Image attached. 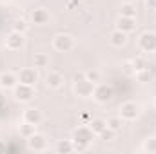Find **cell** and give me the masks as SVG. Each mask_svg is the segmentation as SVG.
Masks as SVG:
<instances>
[{"label": "cell", "mask_w": 156, "mask_h": 154, "mask_svg": "<svg viewBox=\"0 0 156 154\" xmlns=\"http://www.w3.org/2000/svg\"><path fill=\"white\" fill-rule=\"evenodd\" d=\"M94 136L96 134L89 127H78V129H75V132H73V147H75V151H78V152L87 151V147L94 142Z\"/></svg>", "instance_id": "1"}, {"label": "cell", "mask_w": 156, "mask_h": 154, "mask_svg": "<svg viewBox=\"0 0 156 154\" xmlns=\"http://www.w3.org/2000/svg\"><path fill=\"white\" fill-rule=\"evenodd\" d=\"M13 96H15L18 102H31V100L35 98V87L18 82V83L13 87Z\"/></svg>", "instance_id": "2"}, {"label": "cell", "mask_w": 156, "mask_h": 154, "mask_svg": "<svg viewBox=\"0 0 156 154\" xmlns=\"http://www.w3.org/2000/svg\"><path fill=\"white\" fill-rule=\"evenodd\" d=\"M113 96H115V91H113V87H111V85L100 83V85H96V87H94L93 98H94L98 103H107V102H111V100H113Z\"/></svg>", "instance_id": "3"}, {"label": "cell", "mask_w": 156, "mask_h": 154, "mask_svg": "<svg viewBox=\"0 0 156 154\" xmlns=\"http://www.w3.org/2000/svg\"><path fill=\"white\" fill-rule=\"evenodd\" d=\"M138 47L144 53H154L156 51V33H153V31L142 33L140 38H138Z\"/></svg>", "instance_id": "4"}, {"label": "cell", "mask_w": 156, "mask_h": 154, "mask_svg": "<svg viewBox=\"0 0 156 154\" xmlns=\"http://www.w3.org/2000/svg\"><path fill=\"white\" fill-rule=\"evenodd\" d=\"M53 47L58 53H67L75 47V38L71 35H56L53 38Z\"/></svg>", "instance_id": "5"}, {"label": "cell", "mask_w": 156, "mask_h": 154, "mask_svg": "<svg viewBox=\"0 0 156 154\" xmlns=\"http://www.w3.org/2000/svg\"><path fill=\"white\" fill-rule=\"evenodd\" d=\"M75 93H76V96H80V98H91L93 93H94V83L89 82L87 78L78 80V82H75Z\"/></svg>", "instance_id": "6"}, {"label": "cell", "mask_w": 156, "mask_h": 154, "mask_svg": "<svg viewBox=\"0 0 156 154\" xmlns=\"http://www.w3.org/2000/svg\"><path fill=\"white\" fill-rule=\"evenodd\" d=\"M120 116H122L123 120H127V121L136 120V118L140 116V107H138V103H134V102H125V103H122V107H120Z\"/></svg>", "instance_id": "7"}, {"label": "cell", "mask_w": 156, "mask_h": 154, "mask_svg": "<svg viewBox=\"0 0 156 154\" xmlns=\"http://www.w3.org/2000/svg\"><path fill=\"white\" fill-rule=\"evenodd\" d=\"M24 44H26L24 33H16V31H13V33H9V35L5 37V47H7L9 51H18V49L24 47Z\"/></svg>", "instance_id": "8"}, {"label": "cell", "mask_w": 156, "mask_h": 154, "mask_svg": "<svg viewBox=\"0 0 156 154\" xmlns=\"http://www.w3.org/2000/svg\"><path fill=\"white\" fill-rule=\"evenodd\" d=\"M37 80H38L37 69H33V67H24V69H20V73H18V82H20V83L35 85Z\"/></svg>", "instance_id": "9"}, {"label": "cell", "mask_w": 156, "mask_h": 154, "mask_svg": "<svg viewBox=\"0 0 156 154\" xmlns=\"http://www.w3.org/2000/svg\"><path fill=\"white\" fill-rule=\"evenodd\" d=\"M45 145H47V140H45L42 134H37V132H35L33 136L27 138V147H29L31 151H44Z\"/></svg>", "instance_id": "10"}, {"label": "cell", "mask_w": 156, "mask_h": 154, "mask_svg": "<svg viewBox=\"0 0 156 154\" xmlns=\"http://www.w3.org/2000/svg\"><path fill=\"white\" fill-rule=\"evenodd\" d=\"M116 29L123 31V33H131V31H134V29H136V20H134V16H120Z\"/></svg>", "instance_id": "11"}, {"label": "cell", "mask_w": 156, "mask_h": 154, "mask_svg": "<svg viewBox=\"0 0 156 154\" xmlns=\"http://www.w3.org/2000/svg\"><path fill=\"white\" fill-rule=\"evenodd\" d=\"M31 20H33V24H37V26H44V24H47V22H49V11H47L45 7H38V9H35V11L31 13Z\"/></svg>", "instance_id": "12"}, {"label": "cell", "mask_w": 156, "mask_h": 154, "mask_svg": "<svg viewBox=\"0 0 156 154\" xmlns=\"http://www.w3.org/2000/svg\"><path fill=\"white\" fill-rule=\"evenodd\" d=\"M16 83H18V76H16V75H13V73H9V71L0 75V87H2V89H13Z\"/></svg>", "instance_id": "13"}, {"label": "cell", "mask_w": 156, "mask_h": 154, "mask_svg": "<svg viewBox=\"0 0 156 154\" xmlns=\"http://www.w3.org/2000/svg\"><path fill=\"white\" fill-rule=\"evenodd\" d=\"M42 113H40L37 107H29V109H26L24 111V121H29V123H33V125H38L40 121H42Z\"/></svg>", "instance_id": "14"}, {"label": "cell", "mask_w": 156, "mask_h": 154, "mask_svg": "<svg viewBox=\"0 0 156 154\" xmlns=\"http://www.w3.org/2000/svg\"><path fill=\"white\" fill-rule=\"evenodd\" d=\"M134 75H136V80L140 83H147V82H151L154 78V65H147L142 71H136Z\"/></svg>", "instance_id": "15"}, {"label": "cell", "mask_w": 156, "mask_h": 154, "mask_svg": "<svg viewBox=\"0 0 156 154\" xmlns=\"http://www.w3.org/2000/svg\"><path fill=\"white\" fill-rule=\"evenodd\" d=\"M62 83H64V76L56 71H53L45 76V85L49 89H58V87H62Z\"/></svg>", "instance_id": "16"}, {"label": "cell", "mask_w": 156, "mask_h": 154, "mask_svg": "<svg viewBox=\"0 0 156 154\" xmlns=\"http://www.w3.org/2000/svg\"><path fill=\"white\" fill-rule=\"evenodd\" d=\"M109 42H111L115 47H122V45H125V42H127V33H123V31H120V29H115V31L111 33V37H109Z\"/></svg>", "instance_id": "17"}, {"label": "cell", "mask_w": 156, "mask_h": 154, "mask_svg": "<svg viewBox=\"0 0 156 154\" xmlns=\"http://www.w3.org/2000/svg\"><path fill=\"white\" fill-rule=\"evenodd\" d=\"M105 127H107V121L102 120V118H93V120L89 121V129H91L94 134H100Z\"/></svg>", "instance_id": "18"}, {"label": "cell", "mask_w": 156, "mask_h": 154, "mask_svg": "<svg viewBox=\"0 0 156 154\" xmlns=\"http://www.w3.org/2000/svg\"><path fill=\"white\" fill-rule=\"evenodd\" d=\"M18 131H20V136L27 140L29 136H33V134L37 132V125H33V123H29V121H24V123L18 127Z\"/></svg>", "instance_id": "19"}, {"label": "cell", "mask_w": 156, "mask_h": 154, "mask_svg": "<svg viewBox=\"0 0 156 154\" xmlns=\"http://www.w3.org/2000/svg\"><path fill=\"white\" fill-rule=\"evenodd\" d=\"M56 151L60 154H69L75 151V147H73V140H62V142H58V145H56Z\"/></svg>", "instance_id": "20"}, {"label": "cell", "mask_w": 156, "mask_h": 154, "mask_svg": "<svg viewBox=\"0 0 156 154\" xmlns=\"http://www.w3.org/2000/svg\"><path fill=\"white\" fill-rule=\"evenodd\" d=\"M122 125H123V118H122V116H113V118L107 120V127L113 129L115 132H118V131L122 129Z\"/></svg>", "instance_id": "21"}, {"label": "cell", "mask_w": 156, "mask_h": 154, "mask_svg": "<svg viewBox=\"0 0 156 154\" xmlns=\"http://www.w3.org/2000/svg\"><path fill=\"white\" fill-rule=\"evenodd\" d=\"M120 15L122 16H136V7L133 4H123L120 9Z\"/></svg>", "instance_id": "22"}, {"label": "cell", "mask_w": 156, "mask_h": 154, "mask_svg": "<svg viewBox=\"0 0 156 154\" xmlns=\"http://www.w3.org/2000/svg\"><path fill=\"white\" fill-rule=\"evenodd\" d=\"M47 64H49L47 54H44V53H37L35 54V67H47Z\"/></svg>", "instance_id": "23"}, {"label": "cell", "mask_w": 156, "mask_h": 154, "mask_svg": "<svg viewBox=\"0 0 156 154\" xmlns=\"http://www.w3.org/2000/svg\"><path fill=\"white\" fill-rule=\"evenodd\" d=\"M85 78L89 80V82H93L94 85L100 82V78H102V75H100V71H96V69H89V71H85Z\"/></svg>", "instance_id": "24"}, {"label": "cell", "mask_w": 156, "mask_h": 154, "mask_svg": "<svg viewBox=\"0 0 156 154\" xmlns=\"http://www.w3.org/2000/svg\"><path fill=\"white\" fill-rule=\"evenodd\" d=\"M131 65H133V69H134V73H136V71H142L144 67H147V62H145L142 56H136V58L131 62Z\"/></svg>", "instance_id": "25"}, {"label": "cell", "mask_w": 156, "mask_h": 154, "mask_svg": "<svg viewBox=\"0 0 156 154\" xmlns=\"http://www.w3.org/2000/svg\"><path fill=\"white\" fill-rule=\"evenodd\" d=\"M144 151L145 152H156V138H149L144 142Z\"/></svg>", "instance_id": "26"}, {"label": "cell", "mask_w": 156, "mask_h": 154, "mask_svg": "<svg viewBox=\"0 0 156 154\" xmlns=\"http://www.w3.org/2000/svg\"><path fill=\"white\" fill-rule=\"evenodd\" d=\"M13 31H16V33H26L27 31V22L26 20H16L15 24H13Z\"/></svg>", "instance_id": "27"}, {"label": "cell", "mask_w": 156, "mask_h": 154, "mask_svg": "<svg viewBox=\"0 0 156 154\" xmlns=\"http://www.w3.org/2000/svg\"><path fill=\"white\" fill-rule=\"evenodd\" d=\"M98 136H100L102 140H105V142H111V140H115V131H113V129H109V127H105Z\"/></svg>", "instance_id": "28"}, {"label": "cell", "mask_w": 156, "mask_h": 154, "mask_svg": "<svg viewBox=\"0 0 156 154\" xmlns=\"http://www.w3.org/2000/svg\"><path fill=\"white\" fill-rule=\"evenodd\" d=\"M145 4H147L149 9H154L156 11V0H145Z\"/></svg>", "instance_id": "29"}, {"label": "cell", "mask_w": 156, "mask_h": 154, "mask_svg": "<svg viewBox=\"0 0 156 154\" xmlns=\"http://www.w3.org/2000/svg\"><path fill=\"white\" fill-rule=\"evenodd\" d=\"M123 67H125V73H134V69H133V65H131V62H129V64H125Z\"/></svg>", "instance_id": "30"}, {"label": "cell", "mask_w": 156, "mask_h": 154, "mask_svg": "<svg viewBox=\"0 0 156 154\" xmlns=\"http://www.w3.org/2000/svg\"><path fill=\"white\" fill-rule=\"evenodd\" d=\"M5 149H7V147H5V143H4V142H0V152H5Z\"/></svg>", "instance_id": "31"}, {"label": "cell", "mask_w": 156, "mask_h": 154, "mask_svg": "<svg viewBox=\"0 0 156 154\" xmlns=\"http://www.w3.org/2000/svg\"><path fill=\"white\" fill-rule=\"evenodd\" d=\"M0 2H9V0H0Z\"/></svg>", "instance_id": "32"}, {"label": "cell", "mask_w": 156, "mask_h": 154, "mask_svg": "<svg viewBox=\"0 0 156 154\" xmlns=\"http://www.w3.org/2000/svg\"><path fill=\"white\" fill-rule=\"evenodd\" d=\"M154 107H156V98H154Z\"/></svg>", "instance_id": "33"}]
</instances>
